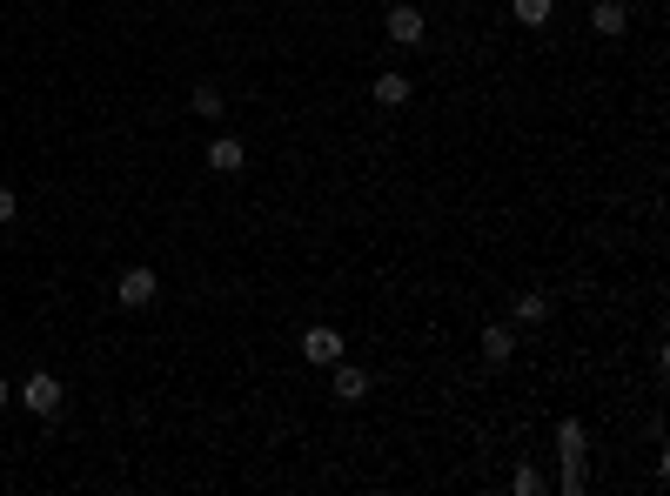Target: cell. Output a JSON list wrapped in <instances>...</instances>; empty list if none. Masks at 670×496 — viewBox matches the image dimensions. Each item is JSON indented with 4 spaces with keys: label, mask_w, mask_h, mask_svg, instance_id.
Masks as SVG:
<instances>
[{
    "label": "cell",
    "mask_w": 670,
    "mask_h": 496,
    "mask_svg": "<svg viewBox=\"0 0 670 496\" xmlns=\"http://www.w3.org/2000/svg\"><path fill=\"white\" fill-rule=\"evenodd\" d=\"M557 456H563V490L577 496L583 476H590V443H583V423H577V416H563V423H557Z\"/></svg>",
    "instance_id": "obj_1"
},
{
    "label": "cell",
    "mask_w": 670,
    "mask_h": 496,
    "mask_svg": "<svg viewBox=\"0 0 670 496\" xmlns=\"http://www.w3.org/2000/svg\"><path fill=\"white\" fill-rule=\"evenodd\" d=\"M14 403L27 409V416H54L61 409V376H47V369H34L21 389H14Z\"/></svg>",
    "instance_id": "obj_2"
},
{
    "label": "cell",
    "mask_w": 670,
    "mask_h": 496,
    "mask_svg": "<svg viewBox=\"0 0 670 496\" xmlns=\"http://www.w3.org/2000/svg\"><path fill=\"white\" fill-rule=\"evenodd\" d=\"M155 295H161L155 269H128V275H121V282H114V302H121V309H148Z\"/></svg>",
    "instance_id": "obj_3"
},
{
    "label": "cell",
    "mask_w": 670,
    "mask_h": 496,
    "mask_svg": "<svg viewBox=\"0 0 670 496\" xmlns=\"http://www.w3.org/2000/svg\"><path fill=\"white\" fill-rule=\"evenodd\" d=\"M590 34L624 41V34H630V7H624V0H590Z\"/></svg>",
    "instance_id": "obj_4"
},
{
    "label": "cell",
    "mask_w": 670,
    "mask_h": 496,
    "mask_svg": "<svg viewBox=\"0 0 670 496\" xmlns=\"http://www.w3.org/2000/svg\"><path fill=\"white\" fill-rule=\"evenodd\" d=\"M543 322H550V295H543V289H516L510 329H543Z\"/></svg>",
    "instance_id": "obj_5"
},
{
    "label": "cell",
    "mask_w": 670,
    "mask_h": 496,
    "mask_svg": "<svg viewBox=\"0 0 670 496\" xmlns=\"http://www.w3.org/2000/svg\"><path fill=\"white\" fill-rule=\"evenodd\" d=\"M342 349H349V342H342V329H329V322H309V336H302V356H309V362H335Z\"/></svg>",
    "instance_id": "obj_6"
},
{
    "label": "cell",
    "mask_w": 670,
    "mask_h": 496,
    "mask_svg": "<svg viewBox=\"0 0 670 496\" xmlns=\"http://www.w3.org/2000/svg\"><path fill=\"white\" fill-rule=\"evenodd\" d=\"M423 34H429L423 7H389V41H396V47H416Z\"/></svg>",
    "instance_id": "obj_7"
},
{
    "label": "cell",
    "mask_w": 670,
    "mask_h": 496,
    "mask_svg": "<svg viewBox=\"0 0 670 496\" xmlns=\"http://www.w3.org/2000/svg\"><path fill=\"white\" fill-rule=\"evenodd\" d=\"M208 168H215V175H242V168H248V148L235 135H215V141H208Z\"/></svg>",
    "instance_id": "obj_8"
},
{
    "label": "cell",
    "mask_w": 670,
    "mask_h": 496,
    "mask_svg": "<svg viewBox=\"0 0 670 496\" xmlns=\"http://www.w3.org/2000/svg\"><path fill=\"white\" fill-rule=\"evenodd\" d=\"M369 94H376L382 108H402V101L416 94V81H409V74H396V68H382L376 81H369Z\"/></svg>",
    "instance_id": "obj_9"
},
{
    "label": "cell",
    "mask_w": 670,
    "mask_h": 496,
    "mask_svg": "<svg viewBox=\"0 0 670 496\" xmlns=\"http://www.w3.org/2000/svg\"><path fill=\"white\" fill-rule=\"evenodd\" d=\"M476 349H483V362H510L516 356V329L510 322H490V329L476 336Z\"/></svg>",
    "instance_id": "obj_10"
},
{
    "label": "cell",
    "mask_w": 670,
    "mask_h": 496,
    "mask_svg": "<svg viewBox=\"0 0 670 496\" xmlns=\"http://www.w3.org/2000/svg\"><path fill=\"white\" fill-rule=\"evenodd\" d=\"M362 396H369V376H362L356 362L335 356V403H362Z\"/></svg>",
    "instance_id": "obj_11"
},
{
    "label": "cell",
    "mask_w": 670,
    "mask_h": 496,
    "mask_svg": "<svg viewBox=\"0 0 670 496\" xmlns=\"http://www.w3.org/2000/svg\"><path fill=\"white\" fill-rule=\"evenodd\" d=\"M188 108H195L201 121H222V108H228V101H222V88H215V81H195V94H188Z\"/></svg>",
    "instance_id": "obj_12"
},
{
    "label": "cell",
    "mask_w": 670,
    "mask_h": 496,
    "mask_svg": "<svg viewBox=\"0 0 670 496\" xmlns=\"http://www.w3.org/2000/svg\"><path fill=\"white\" fill-rule=\"evenodd\" d=\"M550 7H557V0H510V14L523 27H543V21H550Z\"/></svg>",
    "instance_id": "obj_13"
},
{
    "label": "cell",
    "mask_w": 670,
    "mask_h": 496,
    "mask_svg": "<svg viewBox=\"0 0 670 496\" xmlns=\"http://www.w3.org/2000/svg\"><path fill=\"white\" fill-rule=\"evenodd\" d=\"M510 490L516 496H536V490H543V476H536L530 463H516V470H510Z\"/></svg>",
    "instance_id": "obj_14"
},
{
    "label": "cell",
    "mask_w": 670,
    "mask_h": 496,
    "mask_svg": "<svg viewBox=\"0 0 670 496\" xmlns=\"http://www.w3.org/2000/svg\"><path fill=\"white\" fill-rule=\"evenodd\" d=\"M21 215V202H14V188H0V222H14Z\"/></svg>",
    "instance_id": "obj_15"
},
{
    "label": "cell",
    "mask_w": 670,
    "mask_h": 496,
    "mask_svg": "<svg viewBox=\"0 0 670 496\" xmlns=\"http://www.w3.org/2000/svg\"><path fill=\"white\" fill-rule=\"evenodd\" d=\"M7 403H14V389H7V376H0V409H7Z\"/></svg>",
    "instance_id": "obj_16"
}]
</instances>
